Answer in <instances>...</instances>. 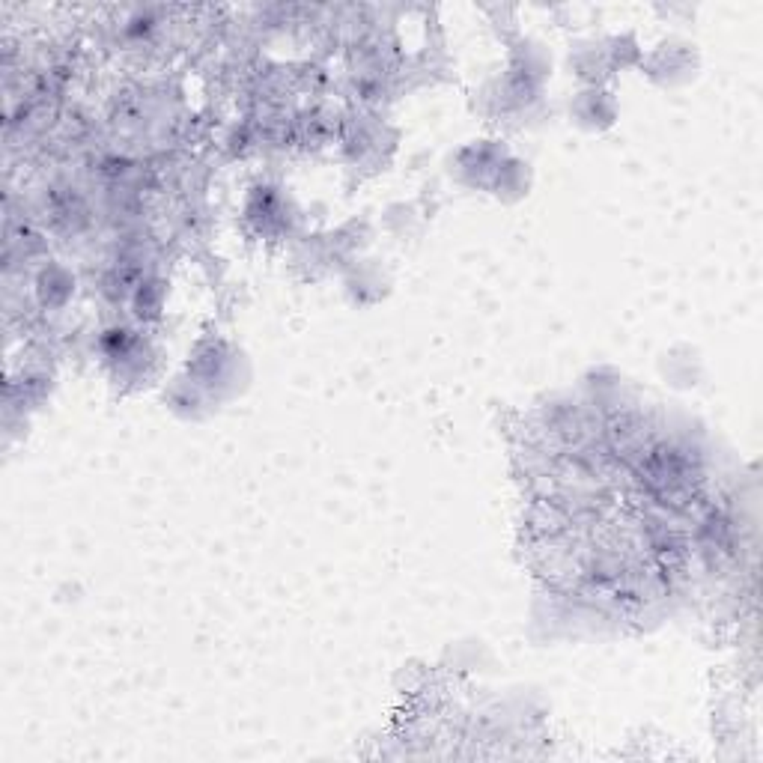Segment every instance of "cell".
I'll return each mask as SVG.
<instances>
[{
	"mask_svg": "<svg viewBox=\"0 0 763 763\" xmlns=\"http://www.w3.org/2000/svg\"><path fill=\"white\" fill-rule=\"evenodd\" d=\"M36 293L45 307H63L75 293V278L63 266H48V269H42V275L36 281Z\"/></svg>",
	"mask_w": 763,
	"mask_h": 763,
	"instance_id": "obj_1",
	"label": "cell"
},
{
	"mask_svg": "<svg viewBox=\"0 0 763 763\" xmlns=\"http://www.w3.org/2000/svg\"><path fill=\"white\" fill-rule=\"evenodd\" d=\"M576 120L582 123V126H588V129H603V126H609L611 120H614V102H611L609 93H603V90H588V93H582L579 96V102H576Z\"/></svg>",
	"mask_w": 763,
	"mask_h": 763,
	"instance_id": "obj_2",
	"label": "cell"
}]
</instances>
